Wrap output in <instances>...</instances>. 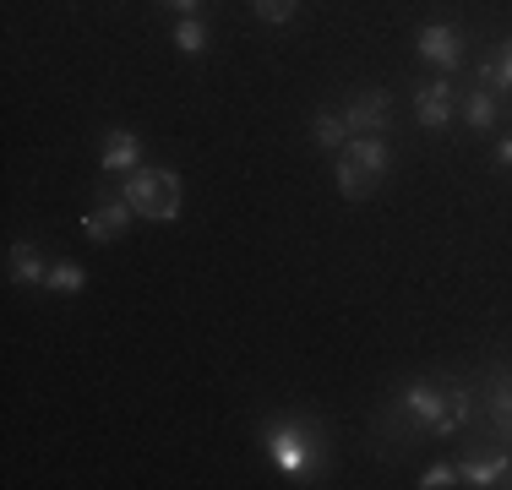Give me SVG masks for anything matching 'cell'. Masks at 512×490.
<instances>
[{
    "mask_svg": "<svg viewBox=\"0 0 512 490\" xmlns=\"http://www.w3.org/2000/svg\"><path fill=\"white\" fill-rule=\"evenodd\" d=\"M491 414H496V431L512 436V382H502L491 392Z\"/></svg>",
    "mask_w": 512,
    "mask_h": 490,
    "instance_id": "obj_18",
    "label": "cell"
},
{
    "mask_svg": "<svg viewBox=\"0 0 512 490\" xmlns=\"http://www.w3.org/2000/svg\"><path fill=\"white\" fill-rule=\"evenodd\" d=\"M414 109H420V126H425V131H442L447 120H453V82H447V77L425 82V88H420V104H414Z\"/></svg>",
    "mask_w": 512,
    "mask_h": 490,
    "instance_id": "obj_7",
    "label": "cell"
},
{
    "mask_svg": "<svg viewBox=\"0 0 512 490\" xmlns=\"http://www.w3.org/2000/svg\"><path fill=\"white\" fill-rule=\"evenodd\" d=\"M44 284H50L55 294H77L82 284H88V273H82L77 262H60V267H50V273H44Z\"/></svg>",
    "mask_w": 512,
    "mask_h": 490,
    "instance_id": "obj_17",
    "label": "cell"
},
{
    "mask_svg": "<svg viewBox=\"0 0 512 490\" xmlns=\"http://www.w3.org/2000/svg\"><path fill=\"white\" fill-rule=\"evenodd\" d=\"M164 6H175V11H180V17H191V11H197V6H202V0H164Z\"/></svg>",
    "mask_w": 512,
    "mask_h": 490,
    "instance_id": "obj_21",
    "label": "cell"
},
{
    "mask_svg": "<svg viewBox=\"0 0 512 490\" xmlns=\"http://www.w3.org/2000/svg\"><path fill=\"white\" fill-rule=\"evenodd\" d=\"M6 273H11V284H44L50 267H44V256H39V245H33V240H17L6 251Z\"/></svg>",
    "mask_w": 512,
    "mask_h": 490,
    "instance_id": "obj_8",
    "label": "cell"
},
{
    "mask_svg": "<svg viewBox=\"0 0 512 490\" xmlns=\"http://www.w3.org/2000/svg\"><path fill=\"white\" fill-rule=\"evenodd\" d=\"M376 186H382V175H365L360 164H349V158H338V191L349 196V202H365Z\"/></svg>",
    "mask_w": 512,
    "mask_h": 490,
    "instance_id": "obj_12",
    "label": "cell"
},
{
    "mask_svg": "<svg viewBox=\"0 0 512 490\" xmlns=\"http://www.w3.org/2000/svg\"><path fill=\"white\" fill-rule=\"evenodd\" d=\"M480 88H491V93H507L512 88V39L480 66Z\"/></svg>",
    "mask_w": 512,
    "mask_h": 490,
    "instance_id": "obj_13",
    "label": "cell"
},
{
    "mask_svg": "<svg viewBox=\"0 0 512 490\" xmlns=\"http://www.w3.org/2000/svg\"><path fill=\"white\" fill-rule=\"evenodd\" d=\"M267 452H273V463L289 480H306L316 469V431L306 420H278V425H267Z\"/></svg>",
    "mask_w": 512,
    "mask_h": 490,
    "instance_id": "obj_3",
    "label": "cell"
},
{
    "mask_svg": "<svg viewBox=\"0 0 512 490\" xmlns=\"http://www.w3.org/2000/svg\"><path fill=\"white\" fill-rule=\"evenodd\" d=\"M131 213H137V207H131L126 196H104V202L93 207L88 218H82V229H88V240H99V245H109V240H120V235H126Z\"/></svg>",
    "mask_w": 512,
    "mask_h": 490,
    "instance_id": "obj_5",
    "label": "cell"
},
{
    "mask_svg": "<svg viewBox=\"0 0 512 490\" xmlns=\"http://www.w3.org/2000/svg\"><path fill=\"white\" fill-rule=\"evenodd\" d=\"M387 120H393V98L387 93H360V98H349V109H344V126L360 131V137L387 131Z\"/></svg>",
    "mask_w": 512,
    "mask_h": 490,
    "instance_id": "obj_6",
    "label": "cell"
},
{
    "mask_svg": "<svg viewBox=\"0 0 512 490\" xmlns=\"http://www.w3.org/2000/svg\"><path fill=\"white\" fill-rule=\"evenodd\" d=\"M469 392H463L458 382H409L404 392H398V420L414 425V431H431V436H453L469 425Z\"/></svg>",
    "mask_w": 512,
    "mask_h": 490,
    "instance_id": "obj_1",
    "label": "cell"
},
{
    "mask_svg": "<svg viewBox=\"0 0 512 490\" xmlns=\"http://www.w3.org/2000/svg\"><path fill=\"white\" fill-rule=\"evenodd\" d=\"M344 158H349V164H360L365 175H382V180H387V164H393V153H387L382 137H349Z\"/></svg>",
    "mask_w": 512,
    "mask_h": 490,
    "instance_id": "obj_9",
    "label": "cell"
},
{
    "mask_svg": "<svg viewBox=\"0 0 512 490\" xmlns=\"http://www.w3.org/2000/svg\"><path fill=\"white\" fill-rule=\"evenodd\" d=\"M175 49H180V55H202V49H207V22L202 17H180Z\"/></svg>",
    "mask_w": 512,
    "mask_h": 490,
    "instance_id": "obj_16",
    "label": "cell"
},
{
    "mask_svg": "<svg viewBox=\"0 0 512 490\" xmlns=\"http://www.w3.org/2000/svg\"><path fill=\"white\" fill-rule=\"evenodd\" d=\"M507 474H512L507 452H480V458L458 463V480H469V485H496V480H507Z\"/></svg>",
    "mask_w": 512,
    "mask_h": 490,
    "instance_id": "obj_11",
    "label": "cell"
},
{
    "mask_svg": "<svg viewBox=\"0 0 512 490\" xmlns=\"http://www.w3.org/2000/svg\"><path fill=\"white\" fill-rule=\"evenodd\" d=\"M142 158V142L131 131H109L104 137V175H131Z\"/></svg>",
    "mask_w": 512,
    "mask_h": 490,
    "instance_id": "obj_10",
    "label": "cell"
},
{
    "mask_svg": "<svg viewBox=\"0 0 512 490\" xmlns=\"http://www.w3.org/2000/svg\"><path fill=\"white\" fill-rule=\"evenodd\" d=\"M496 158H502V164H507V169H512V137H507V142H502V147H496Z\"/></svg>",
    "mask_w": 512,
    "mask_h": 490,
    "instance_id": "obj_22",
    "label": "cell"
},
{
    "mask_svg": "<svg viewBox=\"0 0 512 490\" xmlns=\"http://www.w3.org/2000/svg\"><path fill=\"white\" fill-rule=\"evenodd\" d=\"M120 196H126V202L137 207L142 218H153V224H175V218H180V202H186L175 169H131V175H126V191H120Z\"/></svg>",
    "mask_w": 512,
    "mask_h": 490,
    "instance_id": "obj_2",
    "label": "cell"
},
{
    "mask_svg": "<svg viewBox=\"0 0 512 490\" xmlns=\"http://www.w3.org/2000/svg\"><path fill=\"white\" fill-rule=\"evenodd\" d=\"M311 142H316V147H327V153H338V147L349 142V126H344V115H333V109H322V115L311 120Z\"/></svg>",
    "mask_w": 512,
    "mask_h": 490,
    "instance_id": "obj_14",
    "label": "cell"
},
{
    "mask_svg": "<svg viewBox=\"0 0 512 490\" xmlns=\"http://www.w3.org/2000/svg\"><path fill=\"white\" fill-rule=\"evenodd\" d=\"M414 49H420L425 60H436L442 71H453L463 60V33L453 28V22H425L420 39H414Z\"/></svg>",
    "mask_w": 512,
    "mask_h": 490,
    "instance_id": "obj_4",
    "label": "cell"
},
{
    "mask_svg": "<svg viewBox=\"0 0 512 490\" xmlns=\"http://www.w3.org/2000/svg\"><path fill=\"white\" fill-rule=\"evenodd\" d=\"M458 480V469H453V463H431V469H425V490H442V485H453Z\"/></svg>",
    "mask_w": 512,
    "mask_h": 490,
    "instance_id": "obj_20",
    "label": "cell"
},
{
    "mask_svg": "<svg viewBox=\"0 0 512 490\" xmlns=\"http://www.w3.org/2000/svg\"><path fill=\"white\" fill-rule=\"evenodd\" d=\"M251 6H256V17H262V22H289L300 11V0H251Z\"/></svg>",
    "mask_w": 512,
    "mask_h": 490,
    "instance_id": "obj_19",
    "label": "cell"
},
{
    "mask_svg": "<svg viewBox=\"0 0 512 490\" xmlns=\"http://www.w3.org/2000/svg\"><path fill=\"white\" fill-rule=\"evenodd\" d=\"M463 120H469V131H491V120H496V93H491V88H469V98H463Z\"/></svg>",
    "mask_w": 512,
    "mask_h": 490,
    "instance_id": "obj_15",
    "label": "cell"
}]
</instances>
